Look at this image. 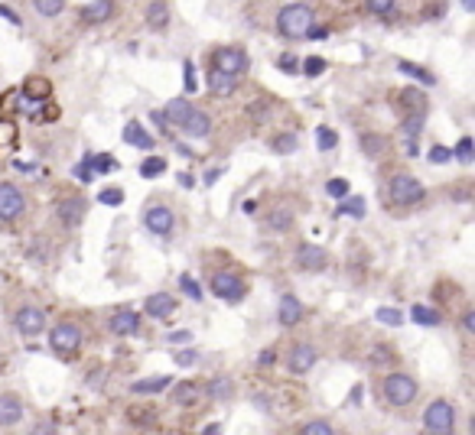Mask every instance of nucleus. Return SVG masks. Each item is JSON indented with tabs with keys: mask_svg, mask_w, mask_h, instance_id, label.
Returning <instances> with one entry per match:
<instances>
[{
	"mask_svg": "<svg viewBox=\"0 0 475 435\" xmlns=\"http://www.w3.org/2000/svg\"><path fill=\"white\" fill-rule=\"evenodd\" d=\"M313 26V10L306 4H287V7L277 13V30L290 39H303L306 30Z\"/></svg>",
	"mask_w": 475,
	"mask_h": 435,
	"instance_id": "2",
	"label": "nucleus"
},
{
	"mask_svg": "<svg viewBox=\"0 0 475 435\" xmlns=\"http://www.w3.org/2000/svg\"><path fill=\"white\" fill-rule=\"evenodd\" d=\"M189 101L186 98H173L170 104H166V111H163V118H166V124H183V120L189 118Z\"/></svg>",
	"mask_w": 475,
	"mask_h": 435,
	"instance_id": "26",
	"label": "nucleus"
},
{
	"mask_svg": "<svg viewBox=\"0 0 475 435\" xmlns=\"http://www.w3.org/2000/svg\"><path fill=\"white\" fill-rule=\"evenodd\" d=\"M183 84H186V92L192 94L195 88H199V82H195V65L192 62H186V65H183Z\"/></svg>",
	"mask_w": 475,
	"mask_h": 435,
	"instance_id": "47",
	"label": "nucleus"
},
{
	"mask_svg": "<svg viewBox=\"0 0 475 435\" xmlns=\"http://www.w3.org/2000/svg\"><path fill=\"white\" fill-rule=\"evenodd\" d=\"M362 150H365L368 156H381V153H384V140H381V137H374V134H365V137H362Z\"/></svg>",
	"mask_w": 475,
	"mask_h": 435,
	"instance_id": "38",
	"label": "nucleus"
},
{
	"mask_svg": "<svg viewBox=\"0 0 475 435\" xmlns=\"http://www.w3.org/2000/svg\"><path fill=\"white\" fill-rule=\"evenodd\" d=\"M339 215H348V218H365V198H342L339 205Z\"/></svg>",
	"mask_w": 475,
	"mask_h": 435,
	"instance_id": "35",
	"label": "nucleus"
},
{
	"mask_svg": "<svg viewBox=\"0 0 475 435\" xmlns=\"http://www.w3.org/2000/svg\"><path fill=\"white\" fill-rule=\"evenodd\" d=\"M297 263L303 270H323L326 267V251L323 247H316V244H300Z\"/></svg>",
	"mask_w": 475,
	"mask_h": 435,
	"instance_id": "18",
	"label": "nucleus"
},
{
	"mask_svg": "<svg viewBox=\"0 0 475 435\" xmlns=\"http://www.w3.org/2000/svg\"><path fill=\"white\" fill-rule=\"evenodd\" d=\"M400 104H407V111H424L426 114V98L424 92H417V88H404V92L397 94Z\"/></svg>",
	"mask_w": 475,
	"mask_h": 435,
	"instance_id": "28",
	"label": "nucleus"
},
{
	"mask_svg": "<svg viewBox=\"0 0 475 435\" xmlns=\"http://www.w3.org/2000/svg\"><path fill=\"white\" fill-rule=\"evenodd\" d=\"M417 393H420V386H417L414 377L407 374H390L388 380H384V400L390 403V406H410V403L417 400Z\"/></svg>",
	"mask_w": 475,
	"mask_h": 435,
	"instance_id": "3",
	"label": "nucleus"
},
{
	"mask_svg": "<svg viewBox=\"0 0 475 435\" xmlns=\"http://www.w3.org/2000/svg\"><path fill=\"white\" fill-rule=\"evenodd\" d=\"M195 358H199V354H195V351H179V354H176V364H183V367H189V364H195Z\"/></svg>",
	"mask_w": 475,
	"mask_h": 435,
	"instance_id": "54",
	"label": "nucleus"
},
{
	"mask_svg": "<svg viewBox=\"0 0 475 435\" xmlns=\"http://www.w3.org/2000/svg\"><path fill=\"white\" fill-rule=\"evenodd\" d=\"M452 159H459V163H472L475 159V146H472V137H462V140L456 143V150H452Z\"/></svg>",
	"mask_w": 475,
	"mask_h": 435,
	"instance_id": "36",
	"label": "nucleus"
},
{
	"mask_svg": "<svg viewBox=\"0 0 475 435\" xmlns=\"http://www.w3.org/2000/svg\"><path fill=\"white\" fill-rule=\"evenodd\" d=\"M52 94V82L49 78H43V75H30L23 82V98H30V101H46Z\"/></svg>",
	"mask_w": 475,
	"mask_h": 435,
	"instance_id": "22",
	"label": "nucleus"
},
{
	"mask_svg": "<svg viewBox=\"0 0 475 435\" xmlns=\"http://www.w3.org/2000/svg\"><path fill=\"white\" fill-rule=\"evenodd\" d=\"M170 341L173 344H186V341H192V335H189V332H173Z\"/></svg>",
	"mask_w": 475,
	"mask_h": 435,
	"instance_id": "57",
	"label": "nucleus"
},
{
	"mask_svg": "<svg viewBox=\"0 0 475 435\" xmlns=\"http://www.w3.org/2000/svg\"><path fill=\"white\" fill-rule=\"evenodd\" d=\"M209 286H212V293L225 302L245 299V283H241V277H235V273H212V283Z\"/></svg>",
	"mask_w": 475,
	"mask_h": 435,
	"instance_id": "8",
	"label": "nucleus"
},
{
	"mask_svg": "<svg viewBox=\"0 0 475 435\" xmlns=\"http://www.w3.org/2000/svg\"><path fill=\"white\" fill-rule=\"evenodd\" d=\"M23 419V403L13 393H0V426H17Z\"/></svg>",
	"mask_w": 475,
	"mask_h": 435,
	"instance_id": "17",
	"label": "nucleus"
},
{
	"mask_svg": "<svg viewBox=\"0 0 475 435\" xmlns=\"http://www.w3.org/2000/svg\"><path fill=\"white\" fill-rule=\"evenodd\" d=\"M378 322H381V325H400L404 315H400L397 309H378Z\"/></svg>",
	"mask_w": 475,
	"mask_h": 435,
	"instance_id": "46",
	"label": "nucleus"
},
{
	"mask_svg": "<svg viewBox=\"0 0 475 435\" xmlns=\"http://www.w3.org/2000/svg\"><path fill=\"white\" fill-rule=\"evenodd\" d=\"M290 225H293V211L290 208H277L271 215V227H277V231H287Z\"/></svg>",
	"mask_w": 475,
	"mask_h": 435,
	"instance_id": "39",
	"label": "nucleus"
},
{
	"mask_svg": "<svg viewBox=\"0 0 475 435\" xmlns=\"http://www.w3.org/2000/svg\"><path fill=\"white\" fill-rule=\"evenodd\" d=\"M410 318H414L417 325H443V315L436 309H430V305H414L410 309Z\"/></svg>",
	"mask_w": 475,
	"mask_h": 435,
	"instance_id": "27",
	"label": "nucleus"
},
{
	"mask_svg": "<svg viewBox=\"0 0 475 435\" xmlns=\"http://www.w3.org/2000/svg\"><path fill=\"white\" fill-rule=\"evenodd\" d=\"M124 143L128 146H137V150H153V137L144 130V124H137V120H130L128 127H124Z\"/></svg>",
	"mask_w": 475,
	"mask_h": 435,
	"instance_id": "20",
	"label": "nucleus"
},
{
	"mask_svg": "<svg viewBox=\"0 0 475 435\" xmlns=\"http://www.w3.org/2000/svg\"><path fill=\"white\" fill-rule=\"evenodd\" d=\"M17 140V127L10 120H0V143H13Z\"/></svg>",
	"mask_w": 475,
	"mask_h": 435,
	"instance_id": "50",
	"label": "nucleus"
},
{
	"mask_svg": "<svg viewBox=\"0 0 475 435\" xmlns=\"http://www.w3.org/2000/svg\"><path fill=\"white\" fill-rule=\"evenodd\" d=\"M394 4H397V0H368V13H374V17H388L390 10H394Z\"/></svg>",
	"mask_w": 475,
	"mask_h": 435,
	"instance_id": "42",
	"label": "nucleus"
},
{
	"mask_svg": "<svg viewBox=\"0 0 475 435\" xmlns=\"http://www.w3.org/2000/svg\"><path fill=\"white\" fill-rule=\"evenodd\" d=\"M277 315H280V325H297L300 318H303V302L297 296H283Z\"/></svg>",
	"mask_w": 475,
	"mask_h": 435,
	"instance_id": "24",
	"label": "nucleus"
},
{
	"mask_svg": "<svg viewBox=\"0 0 475 435\" xmlns=\"http://www.w3.org/2000/svg\"><path fill=\"white\" fill-rule=\"evenodd\" d=\"M273 360H277V354H273V351H261V354H257V364H261V367H271Z\"/></svg>",
	"mask_w": 475,
	"mask_h": 435,
	"instance_id": "55",
	"label": "nucleus"
},
{
	"mask_svg": "<svg viewBox=\"0 0 475 435\" xmlns=\"http://www.w3.org/2000/svg\"><path fill=\"white\" fill-rule=\"evenodd\" d=\"M183 130H186L189 137H195V140H205L209 137V130H212V120H209V114H202V111H189V118L183 120Z\"/></svg>",
	"mask_w": 475,
	"mask_h": 435,
	"instance_id": "16",
	"label": "nucleus"
},
{
	"mask_svg": "<svg viewBox=\"0 0 475 435\" xmlns=\"http://www.w3.org/2000/svg\"><path fill=\"white\" fill-rule=\"evenodd\" d=\"M209 88H212V94H218V98H231V94L238 92V82H235V75H228V72L212 68V72H209Z\"/></svg>",
	"mask_w": 475,
	"mask_h": 435,
	"instance_id": "19",
	"label": "nucleus"
},
{
	"mask_svg": "<svg viewBox=\"0 0 475 435\" xmlns=\"http://www.w3.org/2000/svg\"><path fill=\"white\" fill-rule=\"evenodd\" d=\"M300 146V140H297V134H290V130H283V134H277L271 140V150L273 153H293Z\"/></svg>",
	"mask_w": 475,
	"mask_h": 435,
	"instance_id": "29",
	"label": "nucleus"
},
{
	"mask_svg": "<svg viewBox=\"0 0 475 435\" xmlns=\"http://www.w3.org/2000/svg\"><path fill=\"white\" fill-rule=\"evenodd\" d=\"M179 286H183V293H186L189 299H195V302L202 299V289H199V283H195L189 273H186V277H179Z\"/></svg>",
	"mask_w": 475,
	"mask_h": 435,
	"instance_id": "45",
	"label": "nucleus"
},
{
	"mask_svg": "<svg viewBox=\"0 0 475 435\" xmlns=\"http://www.w3.org/2000/svg\"><path fill=\"white\" fill-rule=\"evenodd\" d=\"M147 23H150V30L163 33L170 26V4L166 0H153L150 7H147Z\"/></svg>",
	"mask_w": 475,
	"mask_h": 435,
	"instance_id": "21",
	"label": "nucleus"
},
{
	"mask_svg": "<svg viewBox=\"0 0 475 435\" xmlns=\"http://www.w3.org/2000/svg\"><path fill=\"white\" fill-rule=\"evenodd\" d=\"M75 176L82 179V182H92L94 179V169H92V159H85L82 166H75Z\"/></svg>",
	"mask_w": 475,
	"mask_h": 435,
	"instance_id": "52",
	"label": "nucleus"
},
{
	"mask_svg": "<svg viewBox=\"0 0 475 435\" xmlns=\"http://www.w3.org/2000/svg\"><path fill=\"white\" fill-rule=\"evenodd\" d=\"M462 7H466V10H475V0H462Z\"/></svg>",
	"mask_w": 475,
	"mask_h": 435,
	"instance_id": "62",
	"label": "nucleus"
},
{
	"mask_svg": "<svg viewBox=\"0 0 475 435\" xmlns=\"http://www.w3.org/2000/svg\"><path fill=\"white\" fill-rule=\"evenodd\" d=\"M326 192H329L332 198H345L348 195V179H329V182H326Z\"/></svg>",
	"mask_w": 475,
	"mask_h": 435,
	"instance_id": "44",
	"label": "nucleus"
},
{
	"mask_svg": "<svg viewBox=\"0 0 475 435\" xmlns=\"http://www.w3.org/2000/svg\"><path fill=\"white\" fill-rule=\"evenodd\" d=\"M17 328H20V335L36 338L46 328V312L36 309V305H23V309L17 312Z\"/></svg>",
	"mask_w": 475,
	"mask_h": 435,
	"instance_id": "10",
	"label": "nucleus"
},
{
	"mask_svg": "<svg viewBox=\"0 0 475 435\" xmlns=\"http://www.w3.org/2000/svg\"><path fill=\"white\" fill-rule=\"evenodd\" d=\"M277 65H280L283 72H297V59H287V56H283V59L277 62Z\"/></svg>",
	"mask_w": 475,
	"mask_h": 435,
	"instance_id": "59",
	"label": "nucleus"
},
{
	"mask_svg": "<svg viewBox=\"0 0 475 435\" xmlns=\"http://www.w3.org/2000/svg\"><path fill=\"white\" fill-rule=\"evenodd\" d=\"M166 172V159L163 156H150V159H144V166H140V176L144 179H156V176H163Z\"/></svg>",
	"mask_w": 475,
	"mask_h": 435,
	"instance_id": "32",
	"label": "nucleus"
},
{
	"mask_svg": "<svg viewBox=\"0 0 475 435\" xmlns=\"http://www.w3.org/2000/svg\"><path fill=\"white\" fill-rule=\"evenodd\" d=\"M368 360H371V364H394V351H390L388 344H374Z\"/></svg>",
	"mask_w": 475,
	"mask_h": 435,
	"instance_id": "37",
	"label": "nucleus"
},
{
	"mask_svg": "<svg viewBox=\"0 0 475 435\" xmlns=\"http://www.w3.org/2000/svg\"><path fill=\"white\" fill-rule=\"evenodd\" d=\"M173 380L170 377H147V380H137L130 386V393H163V390H170Z\"/></svg>",
	"mask_w": 475,
	"mask_h": 435,
	"instance_id": "25",
	"label": "nucleus"
},
{
	"mask_svg": "<svg viewBox=\"0 0 475 435\" xmlns=\"http://www.w3.org/2000/svg\"><path fill=\"white\" fill-rule=\"evenodd\" d=\"M108 328H111V335H137V332H140V315L130 309L114 312V315L108 318Z\"/></svg>",
	"mask_w": 475,
	"mask_h": 435,
	"instance_id": "13",
	"label": "nucleus"
},
{
	"mask_svg": "<svg viewBox=\"0 0 475 435\" xmlns=\"http://www.w3.org/2000/svg\"><path fill=\"white\" fill-rule=\"evenodd\" d=\"M111 13H114V0H94L82 10V23H104L111 20Z\"/></svg>",
	"mask_w": 475,
	"mask_h": 435,
	"instance_id": "23",
	"label": "nucleus"
},
{
	"mask_svg": "<svg viewBox=\"0 0 475 435\" xmlns=\"http://www.w3.org/2000/svg\"><path fill=\"white\" fill-rule=\"evenodd\" d=\"M228 393H231V380H228V377H218V380H212V384H209V396H218V400H225Z\"/></svg>",
	"mask_w": 475,
	"mask_h": 435,
	"instance_id": "41",
	"label": "nucleus"
},
{
	"mask_svg": "<svg viewBox=\"0 0 475 435\" xmlns=\"http://www.w3.org/2000/svg\"><path fill=\"white\" fill-rule=\"evenodd\" d=\"M33 7L39 17H59L66 10V0H33Z\"/></svg>",
	"mask_w": 475,
	"mask_h": 435,
	"instance_id": "33",
	"label": "nucleus"
},
{
	"mask_svg": "<svg viewBox=\"0 0 475 435\" xmlns=\"http://www.w3.org/2000/svg\"><path fill=\"white\" fill-rule=\"evenodd\" d=\"M56 218H59L66 227H75L82 218H85V198H59V205H56Z\"/></svg>",
	"mask_w": 475,
	"mask_h": 435,
	"instance_id": "11",
	"label": "nucleus"
},
{
	"mask_svg": "<svg viewBox=\"0 0 475 435\" xmlns=\"http://www.w3.org/2000/svg\"><path fill=\"white\" fill-rule=\"evenodd\" d=\"M450 159H452L450 146H433L430 150V163H450Z\"/></svg>",
	"mask_w": 475,
	"mask_h": 435,
	"instance_id": "51",
	"label": "nucleus"
},
{
	"mask_svg": "<svg viewBox=\"0 0 475 435\" xmlns=\"http://www.w3.org/2000/svg\"><path fill=\"white\" fill-rule=\"evenodd\" d=\"M424 185L420 179L407 176V172H397V176H390L388 182V198L390 205H397V208H410V205H420L424 201Z\"/></svg>",
	"mask_w": 475,
	"mask_h": 435,
	"instance_id": "1",
	"label": "nucleus"
},
{
	"mask_svg": "<svg viewBox=\"0 0 475 435\" xmlns=\"http://www.w3.org/2000/svg\"><path fill=\"white\" fill-rule=\"evenodd\" d=\"M218 176H221V169H209V172H205V182L212 185V182H215V179H218Z\"/></svg>",
	"mask_w": 475,
	"mask_h": 435,
	"instance_id": "61",
	"label": "nucleus"
},
{
	"mask_svg": "<svg viewBox=\"0 0 475 435\" xmlns=\"http://www.w3.org/2000/svg\"><path fill=\"white\" fill-rule=\"evenodd\" d=\"M462 328H466L469 335L475 332V312H462Z\"/></svg>",
	"mask_w": 475,
	"mask_h": 435,
	"instance_id": "56",
	"label": "nucleus"
},
{
	"mask_svg": "<svg viewBox=\"0 0 475 435\" xmlns=\"http://www.w3.org/2000/svg\"><path fill=\"white\" fill-rule=\"evenodd\" d=\"M173 400H176L179 406H195V403H199V386L195 384H179L176 393H173Z\"/></svg>",
	"mask_w": 475,
	"mask_h": 435,
	"instance_id": "30",
	"label": "nucleus"
},
{
	"mask_svg": "<svg viewBox=\"0 0 475 435\" xmlns=\"http://www.w3.org/2000/svg\"><path fill=\"white\" fill-rule=\"evenodd\" d=\"M98 201H101V205H121V201H124V192H121V189H104V192L98 195Z\"/></svg>",
	"mask_w": 475,
	"mask_h": 435,
	"instance_id": "49",
	"label": "nucleus"
},
{
	"mask_svg": "<svg viewBox=\"0 0 475 435\" xmlns=\"http://www.w3.org/2000/svg\"><path fill=\"white\" fill-rule=\"evenodd\" d=\"M92 169H94V172H114V169H118V159L108 156V153H101V156H92Z\"/></svg>",
	"mask_w": 475,
	"mask_h": 435,
	"instance_id": "40",
	"label": "nucleus"
},
{
	"mask_svg": "<svg viewBox=\"0 0 475 435\" xmlns=\"http://www.w3.org/2000/svg\"><path fill=\"white\" fill-rule=\"evenodd\" d=\"M179 185H186V189H192V185H195V179L189 176V172H183V176H179Z\"/></svg>",
	"mask_w": 475,
	"mask_h": 435,
	"instance_id": "60",
	"label": "nucleus"
},
{
	"mask_svg": "<svg viewBox=\"0 0 475 435\" xmlns=\"http://www.w3.org/2000/svg\"><path fill=\"white\" fill-rule=\"evenodd\" d=\"M335 143H339V134H335L332 127H319V130H316V146H319L323 153L335 150Z\"/></svg>",
	"mask_w": 475,
	"mask_h": 435,
	"instance_id": "34",
	"label": "nucleus"
},
{
	"mask_svg": "<svg viewBox=\"0 0 475 435\" xmlns=\"http://www.w3.org/2000/svg\"><path fill=\"white\" fill-rule=\"evenodd\" d=\"M49 344H52V351H59V354H75L82 348V332L72 322H62V325L52 328Z\"/></svg>",
	"mask_w": 475,
	"mask_h": 435,
	"instance_id": "5",
	"label": "nucleus"
},
{
	"mask_svg": "<svg viewBox=\"0 0 475 435\" xmlns=\"http://www.w3.org/2000/svg\"><path fill=\"white\" fill-rule=\"evenodd\" d=\"M452 426H456V410L446 400H433L424 412V429H430V432H452Z\"/></svg>",
	"mask_w": 475,
	"mask_h": 435,
	"instance_id": "4",
	"label": "nucleus"
},
{
	"mask_svg": "<svg viewBox=\"0 0 475 435\" xmlns=\"http://www.w3.org/2000/svg\"><path fill=\"white\" fill-rule=\"evenodd\" d=\"M144 312L147 315H153V318H170L173 312H176V299H173L170 293H153V296H147V302H144Z\"/></svg>",
	"mask_w": 475,
	"mask_h": 435,
	"instance_id": "15",
	"label": "nucleus"
},
{
	"mask_svg": "<svg viewBox=\"0 0 475 435\" xmlns=\"http://www.w3.org/2000/svg\"><path fill=\"white\" fill-rule=\"evenodd\" d=\"M247 56H245V49H218V52H212V68H218V72H228V75H245L247 72Z\"/></svg>",
	"mask_w": 475,
	"mask_h": 435,
	"instance_id": "7",
	"label": "nucleus"
},
{
	"mask_svg": "<svg viewBox=\"0 0 475 435\" xmlns=\"http://www.w3.org/2000/svg\"><path fill=\"white\" fill-rule=\"evenodd\" d=\"M397 72H404V75L417 78V82H424V84H436L433 72H426V68H420V65H410V62H397Z\"/></svg>",
	"mask_w": 475,
	"mask_h": 435,
	"instance_id": "31",
	"label": "nucleus"
},
{
	"mask_svg": "<svg viewBox=\"0 0 475 435\" xmlns=\"http://www.w3.org/2000/svg\"><path fill=\"white\" fill-rule=\"evenodd\" d=\"M303 72H306L309 78L323 75V72H326V59H319V56H309V59L303 62Z\"/></svg>",
	"mask_w": 475,
	"mask_h": 435,
	"instance_id": "43",
	"label": "nucleus"
},
{
	"mask_svg": "<svg viewBox=\"0 0 475 435\" xmlns=\"http://www.w3.org/2000/svg\"><path fill=\"white\" fill-rule=\"evenodd\" d=\"M326 36H329V30H323V26H309L303 39H326Z\"/></svg>",
	"mask_w": 475,
	"mask_h": 435,
	"instance_id": "53",
	"label": "nucleus"
},
{
	"mask_svg": "<svg viewBox=\"0 0 475 435\" xmlns=\"http://www.w3.org/2000/svg\"><path fill=\"white\" fill-rule=\"evenodd\" d=\"M144 225L150 234L156 237H170L173 234V225H176V218H173V211L166 208V205H150V208L144 211Z\"/></svg>",
	"mask_w": 475,
	"mask_h": 435,
	"instance_id": "6",
	"label": "nucleus"
},
{
	"mask_svg": "<svg viewBox=\"0 0 475 435\" xmlns=\"http://www.w3.org/2000/svg\"><path fill=\"white\" fill-rule=\"evenodd\" d=\"M23 208H26L23 192H20L17 185L0 182V221H13V218L23 215Z\"/></svg>",
	"mask_w": 475,
	"mask_h": 435,
	"instance_id": "9",
	"label": "nucleus"
},
{
	"mask_svg": "<svg viewBox=\"0 0 475 435\" xmlns=\"http://www.w3.org/2000/svg\"><path fill=\"white\" fill-rule=\"evenodd\" d=\"M0 17H7L13 26H20V17H17V13H13V10H10V7H0Z\"/></svg>",
	"mask_w": 475,
	"mask_h": 435,
	"instance_id": "58",
	"label": "nucleus"
},
{
	"mask_svg": "<svg viewBox=\"0 0 475 435\" xmlns=\"http://www.w3.org/2000/svg\"><path fill=\"white\" fill-rule=\"evenodd\" d=\"M303 435H332V426L329 422H323V419H319V422H306Z\"/></svg>",
	"mask_w": 475,
	"mask_h": 435,
	"instance_id": "48",
	"label": "nucleus"
},
{
	"mask_svg": "<svg viewBox=\"0 0 475 435\" xmlns=\"http://www.w3.org/2000/svg\"><path fill=\"white\" fill-rule=\"evenodd\" d=\"M290 374H309V370L316 367V348L313 344H297L293 351H290Z\"/></svg>",
	"mask_w": 475,
	"mask_h": 435,
	"instance_id": "12",
	"label": "nucleus"
},
{
	"mask_svg": "<svg viewBox=\"0 0 475 435\" xmlns=\"http://www.w3.org/2000/svg\"><path fill=\"white\" fill-rule=\"evenodd\" d=\"M424 111H410L407 118L400 120V137H404V143H407V153H417V137H420V130H424Z\"/></svg>",
	"mask_w": 475,
	"mask_h": 435,
	"instance_id": "14",
	"label": "nucleus"
}]
</instances>
